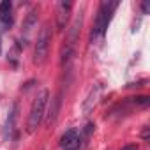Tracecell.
<instances>
[{"instance_id": "cell-7", "label": "cell", "mask_w": 150, "mask_h": 150, "mask_svg": "<svg viewBox=\"0 0 150 150\" xmlns=\"http://www.w3.org/2000/svg\"><path fill=\"white\" fill-rule=\"evenodd\" d=\"M0 21H2L6 27L13 25V4L9 0L0 2Z\"/></svg>"}, {"instance_id": "cell-8", "label": "cell", "mask_w": 150, "mask_h": 150, "mask_svg": "<svg viewBox=\"0 0 150 150\" xmlns=\"http://www.w3.org/2000/svg\"><path fill=\"white\" fill-rule=\"evenodd\" d=\"M99 94H101V87H96V88H92L90 96L87 97V101H85V104H83V110H85V113H88V111L94 108V104L97 103V97H99Z\"/></svg>"}, {"instance_id": "cell-11", "label": "cell", "mask_w": 150, "mask_h": 150, "mask_svg": "<svg viewBox=\"0 0 150 150\" xmlns=\"http://www.w3.org/2000/svg\"><path fill=\"white\" fill-rule=\"evenodd\" d=\"M148 129H150V127H145V129H143V132H141V138H143L145 141L148 139Z\"/></svg>"}, {"instance_id": "cell-6", "label": "cell", "mask_w": 150, "mask_h": 150, "mask_svg": "<svg viewBox=\"0 0 150 150\" xmlns=\"http://www.w3.org/2000/svg\"><path fill=\"white\" fill-rule=\"evenodd\" d=\"M16 113H18V104H13L11 110H9V115H7V120H6V125H4V138L6 139H13L14 138V125H16Z\"/></svg>"}, {"instance_id": "cell-2", "label": "cell", "mask_w": 150, "mask_h": 150, "mask_svg": "<svg viewBox=\"0 0 150 150\" xmlns=\"http://www.w3.org/2000/svg\"><path fill=\"white\" fill-rule=\"evenodd\" d=\"M48 99H50V92H48L46 88H42V90L35 96V99H34V103H32V106H30L28 122H27V131H28V132H34V131L41 125V122H42V118H44V111H46Z\"/></svg>"}, {"instance_id": "cell-4", "label": "cell", "mask_w": 150, "mask_h": 150, "mask_svg": "<svg viewBox=\"0 0 150 150\" xmlns=\"http://www.w3.org/2000/svg\"><path fill=\"white\" fill-rule=\"evenodd\" d=\"M81 145V138L74 129H69L62 138H60V146L62 150H78Z\"/></svg>"}, {"instance_id": "cell-9", "label": "cell", "mask_w": 150, "mask_h": 150, "mask_svg": "<svg viewBox=\"0 0 150 150\" xmlns=\"http://www.w3.org/2000/svg\"><path fill=\"white\" fill-rule=\"evenodd\" d=\"M58 108H60V96L51 101V106H50V111H48V118H46V124L48 125H51L55 122V117L58 113Z\"/></svg>"}, {"instance_id": "cell-5", "label": "cell", "mask_w": 150, "mask_h": 150, "mask_svg": "<svg viewBox=\"0 0 150 150\" xmlns=\"http://www.w3.org/2000/svg\"><path fill=\"white\" fill-rule=\"evenodd\" d=\"M71 9H72L71 2H60L57 6V27H58V30L65 28V25L69 21V16H71Z\"/></svg>"}, {"instance_id": "cell-12", "label": "cell", "mask_w": 150, "mask_h": 150, "mask_svg": "<svg viewBox=\"0 0 150 150\" xmlns=\"http://www.w3.org/2000/svg\"><path fill=\"white\" fill-rule=\"evenodd\" d=\"M122 150H138V145H127V146H124Z\"/></svg>"}, {"instance_id": "cell-3", "label": "cell", "mask_w": 150, "mask_h": 150, "mask_svg": "<svg viewBox=\"0 0 150 150\" xmlns=\"http://www.w3.org/2000/svg\"><path fill=\"white\" fill-rule=\"evenodd\" d=\"M50 42H51V32L50 27L44 25L37 35V42H35V51H34V64L41 65L46 62L48 51H50Z\"/></svg>"}, {"instance_id": "cell-13", "label": "cell", "mask_w": 150, "mask_h": 150, "mask_svg": "<svg viewBox=\"0 0 150 150\" xmlns=\"http://www.w3.org/2000/svg\"><path fill=\"white\" fill-rule=\"evenodd\" d=\"M0 50H2V42H0Z\"/></svg>"}, {"instance_id": "cell-1", "label": "cell", "mask_w": 150, "mask_h": 150, "mask_svg": "<svg viewBox=\"0 0 150 150\" xmlns=\"http://www.w3.org/2000/svg\"><path fill=\"white\" fill-rule=\"evenodd\" d=\"M117 7H118V2H111V0H104V2H101V6L97 9V16H96V25H94L92 35H90L92 42L97 37L104 35V32H106V28H108V25H110V21H111L113 13H115Z\"/></svg>"}, {"instance_id": "cell-10", "label": "cell", "mask_w": 150, "mask_h": 150, "mask_svg": "<svg viewBox=\"0 0 150 150\" xmlns=\"http://www.w3.org/2000/svg\"><path fill=\"white\" fill-rule=\"evenodd\" d=\"M141 9H143V13H145V14H148V11H150V4H148V2H143Z\"/></svg>"}]
</instances>
